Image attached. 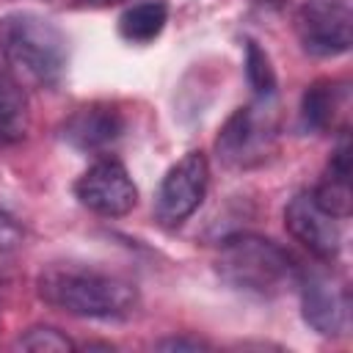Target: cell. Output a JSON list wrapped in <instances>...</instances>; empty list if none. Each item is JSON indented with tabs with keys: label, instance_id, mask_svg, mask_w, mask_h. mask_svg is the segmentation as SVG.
Listing matches in <instances>:
<instances>
[{
	"label": "cell",
	"instance_id": "obj_1",
	"mask_svg": "<svg viewBox=\"0 0 353 353\" xmlns=\"http://www.w3.org/2000/svg\"><path fill=\"white\" fill-rule=\"evenodd\" d=\"M36 290L52 309L91 320H121L138 306L135 284L116 273L83 265H52L41 270Z\"/></svg>",
	"mask_w": 353,
	"mask_h": 353
},
{
	"label": "cell",
	"instance_id": "obj_2",
	"mask_svg": "<svg viewBox=\"0 0 353 353\" xmlns=\"http://www.w3.org/2000/svg\"><path fill=\"white\" fill-rule=\"evenodd\" d=\"M0 52L17 83L44 88L58 85L69 63L66 33L33 11H14L0 19Z\"/></svg>",
	"mask_w": 353,
	"mask_h": 353
},
{
	"label": "cell",
	"instance_id": "obj_3",
	"mask_svg": "<svg viewBox=\"0 0 353 353\" xmlns=\"http://www.w3.org/2000/svg\"><path fill=\"white\" fill-rule=\"evenodd\" d=\"M218 273L234 290L270 298L281 295L290 287H298L301 265L270 237L240 232L221 243Z\"/></svg>",
	"mask_w": 353,
	"mask_h": 353
},
{
	"label": "cell",
	"instance_id": "obj_4",
	"mask_svg": "<svg viewBox=\"0 0 353 353\" xmlns=\"http://www.w3.org/2000/svg\"><path fill=\"white\" fill-rule=\"evenodd\" d=\"M276 146V108L273 99H254L237 108L215 138V154L226 168H256Z\"/></svg>",
	"mask_w": 353,
	"mask_h": 353
},
{
	"label": "cell",
	"instance_id": "obj_5",
	"mask_svg": "<svg viewBox=\"0 0 353 353\" xmlns=\"http://www.w3.org/2000/svg\"><path fill=\"white\" fill-rule=\"evenodd\" d=\"M207 182H210V165H207L204 152L193 149L185 157H179L165 171L154 193V218L160 221V226L174 229L185 223L204 201Z\"/></svg>",
	"mask_w": 353,
	"mask_h": 353
},
{
	"label": "cell",
	"instance_id": "obj_6",
	"mask_svg": "<svg viewBox=\"0 0 353 353\" xmlns=\"http://www.w3.org/2000/svg\"><path fill=\"white\" fill-rule=\"evenodd\" d=\"M301 47L314 58H336L353 44V11L347 0H306L295 14Z\"/></svg>",
	"mask_w": 353,
	"mask_h": 353
},
{
	"label": "cell",
	"instance_id": "obj_7",
	"mask_svg": "<svg viewBox=\"0 0 353 353\" xmlns=\"http://www.w3.org/2000/svg\"><path fill=\"white\" fill-rule=\"evenodd\" d=\"M301 314L320 336H345L350 328V292L328 270H306L298 276Z\"/></svg>",
	"mask_w": 353,
	"mask_h": 353
},
{
	"label": "cell",
	"instance_id": "obj_8",
	"mask_svg": "<svg viewBox=\"0 0 353 353\" xmlns=\"http://www.w3.org/2000/svg\"><path fill=\"white\" fill-rule=\"evenodd\" d=\"M74 196L83 207L105 218H121L138 204V188L116 157H99L74 182Z\"/></svg>",
	"mask_w": 353,
	"mask_h": 353
},
{
	"label": "cell",
	"instance_id": "obj_9",
	"mask_svg": "<svg viewBox=\"0 0 353 353\" xmlns=\"http://www.w3.org/2000/svg\"><path fill=\"white\" fill-rule=\"evenodd\" d=\"M287 232L317 259L331 262L342 248V232L331 212H325L309 190L295 193L284 207Z\"/></svg>",
	"mask_w": 353,
	"mask_h": 353
},
{
	"label": "cell",
	"instance_id": "obj_10",
	"mask_svg": "<svg viewBox=\"0 0 353 353\" xmlns=\"http://www.w3.org/2000/svg\"><path fill=\"white\" fill-rule=\"evenodd\" d=\"M124 132V119L113 105L91 102L72 110L61 124V138L80 152H102Z\"/></svg>",
	"mask_w": 353,
	"mask_h": 353
},
{
	"label": "cell",
	"instance_id": "obj_11",
	"mask_svg": "<svg viewBox=\"0 0 353 353\" xmlns=\"http://www.w3.org/2000/svg\"><path fill=\"white\" fill-rule=\"evenodd\" d=\"M312 196L336 221L350 215L353 193H350V146H347V138H342L339 146L334 149V154L328 160V168H325L323 179L317 182V188L312 190Z\"/></svg>",
	"mask_w": 353,
	"mask_h": 353
},
{
	"label": "cell",
	"instance_id": "obj_12",
	"mask_svg": "<svg viewBox=\"0 0 353 353\" xmlns=\"http://www.w3.org/2000/svg\"><path fill=\"white\" fill-rule=\"evenodd\" d=\"M342 99H345V85L336 80H314L312 85H306L301 97V110H298L301 130L325 132L334 124L336 110L342 108Z\"/></svg>",
	"mask_w": 353,
	"mask_h": 353
},
{
	"label": "cell",
	"instance_id": "obj_13",
	"mask_svg": "<svg viewBox=\"0 0 353 353\" xmlns=\"http://www.w3.org/2000/svg\"><path fill=\"white\" fill-rule=\"evenodd\" d=\"M168 22V6L163 0H141L132 3L119 17V36L130 44H149L154 41Z\"/></svg>",
	"mask_w": 353,
	"mask_h": 353
},
{
	"label": "cell",
	"instance_id": "obj_14",
	"mask_svg": "<svg viewBox=\"0 0 353 353\" xmlns=\"http://www.w3.org/2000/svg\"><path fill=\"white\" fill-rule=\"evenodd\" d=\"M28 132V102L19 83L0 72V146L22 141Z\"/></svg>",
	"mask_w": 353,
	"mask_h": 353
},
{
	"label": "cell",
	"instance_id": "obj_15",
	"mask_svg": "<svg viewBox=\"0 0 353 353\" xmlns=\"http://www.w3.org/2000/svg\"><path fill=\"white\" fill-rule=\"evenodd\" d=\"M245 77H248V85L254 88L256 99L276 97V72L270 66L268 52L254 39H245Z\"/></svg>",
	"mask_w": 353,
	"mask_h": 353
},
{
	"label": "cell",
	"instance_id": "obj_16",
	"mask_svg": "<svg viewBox=\"0 0 353 353\" xmlns=\"http://www.w3.org/2000/svg\"><path fill=\"white\" fill-rule=\"evenodd\" d=\"M19 347L25 350H44V353H61V350H72V339L66 334H61L58 328L52 325H33L28 328L19 339H17Z\"/></svg>",
	"mask_w": 353,
	"mask_h": 353
},
{
	"label": "cell",
	"instance_id": "obj_17",
	"mask_svg": "<svg viewBox=\"0 0 353 353\" xmlns=\"http://www.w3.org/2000/svg\"><path fill=\"white\" fill-rule=\"evenodd\" d=\"M22 237H25V232H22L19 221L0 210V256L14 254L22 245Z\"/></svg>",
	"mask_w": 353,
	"mask_h": 353
},
{
	"label": "cell",
	"instance_id": "obj_18",
	"mask_svg": "<svg viewBox=\"0 0 353 353\" xmlns=\"http://www.w3.org/2000/svg\"><path fill=\"white\" fill-rule=\"evenodd\" d=\"M154 347L157 350H204L210 345L196 336H168V339H160Z\"/></svg>",
	"mask_w": 353,
	"mask_h": 353
},
{
	"label": "cell",
	"instance_id": "obj_19",
	"mask_svg": "<svg viewBox=\"0 0 353 353\" xmlns=\"http://www.w3.org/2000/svg\"><path fill=\"white\" fill-rule=\"evenodd\" d=\"M130 0H72L74 8H110V6H121Z\"/></svg>",
	"mask_w": 353,
	"mask_h": 353
}]
</instances>
